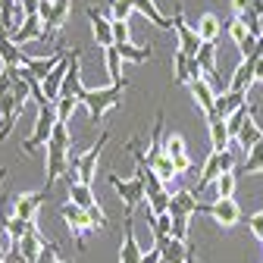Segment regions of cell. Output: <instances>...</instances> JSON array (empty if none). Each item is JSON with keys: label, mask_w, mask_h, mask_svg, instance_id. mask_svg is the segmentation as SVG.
<instances>
[{"label": "cell", "mask_w": 263, "mask_h": 263, "mask_svg": "<svg viewBox=\"0 0 263 263\" xmlns=\"http://www.w3.org/2000/svg\"><path fill=\"white\" fill-rule=\"evenodd\" d=\"M122 91H125V85H107V88H85V91L79 94V101H82V104L88 107V113H91V119H94V122H101L107 110L119 107V101H122Z\"/></svg>", "instance_id": "1"}, {"label": "cell", "mask_w": 263, "mask_h": 263, "mask_svg": "<svg viewBox=\"0 0 263 263\" xmlns=\"http://www.w3.org/2000/svg\"><path fill=\"white\" fill-rule=\"evenodd\" d=\"M53 128H57V110L47 104V107H38V119H35V132L19 144L25 154L31 151H38V147H47L50 138H53Z\"/></svg>", "instance_id": "2"}, {"label": "cell", "mask_w": 263, "mask_h": 263, "mask_svg": "<svg viewBox=\"0 0 263 263\" xmlns=\"http://www.w3.org/2000/svg\"><path fill=\"white\" fill-rule=\"evenodd\" d=\"M222 173H235V151L232 147H229V151H213L204 160V173H201V182H197V191L194 194H201L207 185H213Z\"/></svg>", "instance_id": "3"}, {"label": "cell", "mask_w": 263, "mask_h": 263, "mask_svg": "<svg viewBox=\"0 0 263 263\" xmlns=\"http://www.w3.org/2000/svg\"><path fill=\"white\" fill-rule=\"evenodd\" d=\"M110 185H113V188H116V194H119V201H122V207H125V216L135 213V207H138V204H144V197H147V188H144L141 176H135V179H119V176H110Z\"/></svg>", "instance_id": "4"}, {"label": "cell", "mask_w": 263, "mask_h": 263, "mask_svg": "<svg viewBox=\"0 0 263 263\" xmlns=\"http://www.w3.org/2000/svg\"><path fill=\"white\" fill-rule=\"evenodd\" d=\"M60 216H63V222H66V226H69V232L76 235L79 248L85 251V235H88V232H94V222H91L88 210H82V207H76V204L69 201V204H63V207H60Z\"/></svg>", "instance_id": "5"}, {"label": "cell", "mask_w": 263, "mask_h": 263, "mask_svg": "<svg viewBox=\"0 0 263 263\" xmlns=\"http://www.w3.org/2000/svg\"><path fill=\"white\" fill-rule=\"evenodd\" d=\"M173 31H176L179 50H185V53L194 60V57H197V50L204 47V41H201V35H197V28L185 22V13H182V7L176 10V19H173Z\"/></svg>", "instance_id": "6"}, {"label": "cell", "mask_w": 263, "mask_h": 263, "mask_svg": "<svg viewBox=\"0 0 263 263\" xmlns=\"http://www.w3.org/2000/svg\"><path fill=\"white\" fill-rule=\"evenodd\" d=\"M44 170H47V173H44V191H50L57 179H63L66 173H69V151L47 144V160H44Z\"/></svg>", "instance_id": "7"}, {"label": "cell", "mask_w": 263, "mask_h": 263, "mask_svg": "<svg viewBox=\"0 0 263 263\" xmlns=\"http://www.w3.org/2000/svg\"><path fill=\"white\" fill-rule=\"evenodd\" d=\"M197 213H207V216H213L219 226H235L238 219H241V207L235 204V197H222V201H213V204H201L197 207Z\"/></svg>", "instance_id": "8"}, {"label": "cell", "mask_w": 263, "mask_h": 263, "mask_svg": "<svg viewBox=\"0 0 263 263\" xmlns=\"http://www.w3.org/2000/svg\"><path fill=\"white\" fill-rule=\"evenodd\" d=\"M107 141H110V132H104V135L97 138V144H94L88 154H82V157H79V170H76V176H79V182H82V185H91V182H94L97 160H101V154H104Z\"/></svg>", "instance_id": "9"}, {"label": "cell", "mask_w": 263, "mask_h": 263, "mask_svg": "<svg viewBox=\"0 0 263 263\" xmlns=\"http://www.w3.org/2000/svg\"><path fill=\"white\" fill-rule=\"evenodd\" d=\"M44 201H47V191H44V188H41V191L19 194L16 204H13V216H19V219H25V222H35V216H38V210H41Z\"/></svg>", "instance_id": "10"}, {"label": "cell", "mask_w": 263, "mask_h": 263, "mask_svg": "<svg viewBox=\"0 0 263 263\" xmlns=\"http://www.w3.org/2000/svg\"><path fill=\"white\" fill-rule=\"evenodd\" d=\"M88 22H91V31H94V41L101 44L104 50L116 44V38H113V19H107L101 10L88 7Z\"/></svg>", "instance_id": "11"}, {"label": "cell", "mask_w": 263, "mask_h": 263, "mask_svg": "<svg viewBox=\"0 0 263 263\" xmlns=\"http://www.w3.org/2000/svg\"><path fill=\"white\" fill-rule=\"evenodd\" d=\"M122 229H125V241H122V248H119V263H141L144 248H141L138 238H135V219L125 216Z\"/></svg>", "instance_id": "12"}, {"label": "cell", "mask_w": 263, "mask_h": 263, "mask_svg": "<svg viewBox=\"0 0 263 263\" xmlns=\"http://www.w3.org/2000/svg\"><path fill=\"white\" fill-rule=\"evenodd\" d=\"M63 53H66V47H60V50L50 53V57H28V53H25V63H22V66H25V69L35 76L38 82H44V79L57 69V63L63 60Z\"/></svg>", "instance_id": "13"}, {"label": "cell", "mask_w": 263, "mask_h": 263, "mask_svg": "<svg viewBox=\"0 0 263 263\" xmlns=\"http://www.w3.org/2000/svg\"><path fill=\"white\" fill-rule=\"evenodd\" d=\"M10 38L22 47V44H28V41H44V38H47V31H44V22H41L38 16H28V19L13 31V35H10Z\"/></svg>", "instance_id": "14"}, {"label": "cell", "mask_w": 263, "mask_h": 263, "mask_svg": "<svg viewBox=\"0 0 263 263\" xmlns=\"http://www.w3.org/2000/svg\"><path fill=\"white\" fill-rule=\"evenodd\" d=\"M241 107H248V94H238V91H222L219 97H216V107H213V113L219 116V119H229L232 113H238Z\"/></svg>", "instance_id": "15"}, {"label": "cell", "mask_w": 263, "mask_h": 263, "mask_svg": "<svg viewBox=\"0 0 263 263\" xmlns=\"http://www.w3.org/2000/svg\"><path fill=\"white\" fill-rule=\"evenodd\" d=\"M188 88H191V94H194L197 107L204 110V116H210V113H213V107H216V97H219V94H216V88H213L207 79H194Z\"/></svg>", "instance_id": "16"}, {"label": "cell", "mask_w": 263, "mask_h": 263, "mask_svg": "<svg viewBox=\"0 0 263 263\" xmlns=\"http://www.w3.org/2000/svg\"><path fill=\"white\" fill-rule=\"evenodd\" d=\"M254 57H248V60H241L238 63V69L232 72V82H229V91H238V94H248L251 88H254Z\"/></svg>", "instance_id": "17"}, {"label": "cell", "mask_w": 263, "mask_h": 263, "mask_svg": "<svg viewBox=\"0 0 263 263\" xmlns=\"http://www.w3.org/2000/svg\"><path fill=\"white\" fill-rule=\"evenodd\" d=\"M197 207H201L197 194L182 188V191L173 194V201H170V216H191V213H197Z\"/></svg>", "instance_id": "18"}, {"label": "cell", "mask_w": 263, "mask_h": 263, "mask_svg": "<svg viewBox=\"0 0 263 263\" xmlns=\"http://www.w3.org/2000/svg\"><path fill=\"white\" fill-rule=\"evenodd\" d=\"M207 132H210L213 151H229V147H232V138H229V128H226V119H219L216 113L207 116Z\"/></svg>", "instance_id": "19"}, {"label": "cell", "mask_w": 263, "mask_h": 263, "mask_svg": "<svg viewBox=\"0 0 263 263\" xmlns=\"http://www.w3.org/2000/svg\"><path fill=\"white\" fill-rule=\"evenodd\" d=\"M44 238H41V232L38 229H31V232L22 238V241H16V251L25 257V263H38V257H41V251H44Z\"/></svg>", "instance_id": "20"}, {"label": "cell", "mask_w": 263, "mask_h": 263, "mask_svg": "<svg viewBox=\"0 0 263 263\" xmlns=\"http://www.w3.org/2000/svg\"><path fill=\"white\" fill-rule=\"evenodd\" d=\"M197 66H201V72H204V79L216 88V44H204L201 50H197Z\"/></svg>", "instance_id": "21"}, {"label": "cell", "mask_w": 263, "mask_h": 263, "mask_svg": "<svg viewBox=\"0 0 263 263\" xmlns=\"http://www.w3.org/2000/svg\"><path fill=\"white\" fill-rule=\"evenodd\" d=\"M191 57L185 53V50H173V82L176 85H191Z\"/></svg>", "instance_id": "22"}, {"label": "cell", "mask_w": 263, "mask_h": 263, "mask_svg": "<svg viewBox=\"0 0 263 263\" xmlns=\"http://www.w3.org/2000/svg\"><path fill=\"white\" fill-rule=\"evenodd\" d=\"M0 60H4L7 66H22V63H25L22 47H19L10 35H4V31H0Z\"/></svg>", "instance_id": "23"}, {"label": "cell", "mask_w": 263, "mask_h": 263, "mask_svg": "<svg viewBox=\"0 0 263 263\" xmlns=\"http://www.w3.org/2000/svg\"><path fill=\"white\" fill-rule=\"evenodd\" d=\"M163 254V260L166 263H188L194 254H191V248H188V241H176L173 235H170V241H166V248L160 251Z\"/></svg>", "instance_id": "24"}, {"label": "cell", "mask_w": 263, "mask_h": 263, "mask_svg": "<svg viewBox=\"0 0 263 263\" xmlns=\"http://www.w3.org/2000/svg\"><path fill=\"white\" fill-rule=\"evenodd\" d=\"M69 7H72V0H53V16H50V22L44 25L47 38H53L57 31L66 25V19H69Z\"/></svg>", "instance_id": "25"}, {"label": "cell", "mask_w": 263, "mask_h": 263, "mask_svg": "<svg viewBox=\"0 0 263 263\" xmlns=\"http://www.w3.org/2000/svg\"><path fill=\"white\" fill-rule=\"evenodd\" d=\"M197 35H201V41L204 44H213L216 38H219V31H222V25H219V19L213 16V13H204L201 19H197Z\"/></svg>", "instance_id": "26"}, {"label": "cell", "mask_w": 263, "mask_h": 263, "mask_svg": "<svg viewBox=\"0 0 263 263\" xmlns=\"http://www.w3.org/2000/svg\"><path fill=\"white\" fill-rule=\"evenodd\" d=\"M263 141V128L257 125V119H254V113L245 119V125H241V135H238V147H254V144H260Z\"/></svg>", "instance_id": "27"}, {"label": "cell", "mask_w": 263, "mask_h": 263, "mask_svg": "<svg viewBox=\"0 0 263 263\" xmlns=\"http://www.w3.org/2000/svg\"><path fill=\"white\" fill-rule=\"evenodd\" d=\"M104 60H107V72H110V79H113V85H128V79L122 76V57H119V50H116V44L104 50Z\"/></svg>", "instance_id": "28"}, {"label": "cell", "mask_w": 263, "mask_h": 263, "mask_svg": "<svg viewBox=\"0 0 263 263\" xmlns=\"http://www.w3.org/2000/svg\"><path fill=\"white\" fill-rule=\"evenodd\" d=\"M235 173H241V176H260V173H263V141L251 147L248 160L241 163V166H238Z\"/></svg>", "instance_id": "29"}, {"label": "cell", "mask_w": 263, "mask_h": 263, "mask_svg": "<svg viewBox=\"0 0 263 263\" xmlns=\"http://www.w3.org/2000/svg\"><path fill=\"white\" fill-rule=\"evenodd\" d=\"M69 197H72V204H76V207H82V210H91V207L97 204V197H94L91 185H82V182L69 185Z\"/></svg>", "instance_id": "30"}, {"label": "cell", "mask_w": 263, "mask_h": 263, "mask_svg": "<svg viewBox=\"0 0 263 263\" xmlns=\"http://www.w3.org/2000/svg\"><path fill=\"white\" fill-rule=\"evenodd\" d=\"M132 7H135V10H141V13H144V16H147V19H151L157 28H173V22H170L166 16H163V13L154 7V0H132Z\"/></svg>", "instance_id": "31"}, {"label": "cell", "mask_w": 263, "mask_h": 263, "mask_svg": "<svg viewBox=\"0 0 263 263\" xmlns=\"http://www.w3.org/2000/svg\"><path fill=\"white\" fill-rule=\"evenodd\" d=\"M116 50H119V57H122V60H132V63H144V60H151V57H154V50H151V47H135L132 41L116 44Z\"/></svg>", "instance_id": "32"}, {"label": "cell", "mask_w": 263, "mask_h": 263, "mask_svg": "<svg viewBox=\"0 0 263 263\" xmlns=\"http://www.w3.org/2000/svg\"><path fill=\"white\" fill-rule=\"evenodd\" d=\"M0 226H4L7 232L13 235V241H22V238H25V235L31 232V229H38L35 222H25V219H19V216H10V219H4Z\"/></svg>", "instance_id": "33"}, {"label": "cell", "mask_w": 263, "mask_h": 263, "mask_svg": "<svg viewBox=\"0 0 263 263\" xmlns=\"http://www.w3.org/2000/svg\"><path fill=\"white\" fill-rule=\"evenodd\" d=\"M147 222H151L154 238H170V235H173V216H170V213H163V216L147 213Z\"/></svg>", "instance_id": "34"}, {"label": "cell", "mask_w": 263, "mask_h": 263, "mask_svg": "<svg viewBox=\"0 0 263 263\" xmlns=\"http://www.w3.org/2000/svg\"><path fill=\"white\" fill-rule=\"evenodd\" d=\"M235 185H238V176H235V173H222V176L213 182L216 201H222V197H232V194H235Z\"/></svg>", "instance_id": "35"}, {"label": "cell", "mask_w": 263, "mask_h": 263, "mask_svg": "<svg viewBox=\"0 0 263 263\" xmlns=\"http://www.w3.org/2000/svg\"><path fill=\"white\" fill-rule=\"evenodd\" d=\"M79 104H82V101H79L76 94H63L60 101H57V107H53V110H57V119H60V122H69Z\"/></svg>", "instance_id": "36"}, {"label": "cell", "mask_w": 263, "mask_h": 263, "mask_svg": "<svg viewBox=\"0 0 263 263\" xmlns=\"http://www.w3.org/2000/svg\"><path fill=\"white\" fill-rule=\"evenodd\" d=\"M50 144H53V147H63V151H69V147H72L69 125H66V122H60V119H57V128H53V138H50Z\"/></svg>", "instance_id": "37"}, {"label": "cell", "mask_w": 263, "mask_h": 263, "mask_svg": "<svg viewBox=\"0 0 263 263\" xmlns=\"http://www.w3.org/2000/svg\"><path fill=\"white\" fill-rule=\"evenodd\" d=\"M166 154L173 157V163L182 160V157H188V151H185V138L176 135V132H173V135H166Z\"/></svg>", "instance_id": "38"}, {"label": "cell", "mask_w": 263, "mask_h": 263, "mask_svg": "<svg viewBox=\"0 0 263 263\" xmlns=\"http://www.w3.org/2000/svg\"><path fill=\"white\" fill-rule=\"evenodd\" d=\"M132 0H110V16L116 19V22H128V16H132Z\"/></svg>", "instance_id": "39"}, {"label": "cell", "mask_w": 263, "mask_h": 263, "mask_svg": "<svg viewBox=\"0 0 263 263\" xmlns=\"http://www.w3.org/2000/svg\"><path fill=\"white\" fill-rule=\"evenodd\" d=\"M226 31H229V35H232V41H235V44H245V41L251 38V35H248V25H245V22H241L238 16H235V19H229Z\"/></svg>", "instance_id": "40"}, {"label": "cell", "mask_w": 263, "mask_h": 263, "mask_svg": "<svg viewBox=\"0 0 263 263\" xmlns=\"http://www.w3.org/2000/svg\"><path fill=\"white\" fill-rule=\"evenodd\" d=\"M188 219L191 216H173V238L176 241H188Z\"/></svg>", "instance_id": "41"}, {"label": "cell", "mask_w": 263, "mask_h": 263, "mask_svg": "<svg viewBox=\"0 0 263 263\" xmlns=\"http://www.w3.org/2000/svg\"><path fill=\"white\" fill-rule=\"evenodd\" d=\"M248 232L263 241V210H257L254 216H248Z\"/></svg>", "instance_id": "42"}, {"label": "cell", "mask_w": 263, "mask_h": 263, "mask_svg": "<svg viewBox=\"0 0 263 263\" xmlns=\"http://www.w3.org/2000/svg\"><path fill=\"white\" fill-rule=\"evenodd\" d=\"M88 216H91V222H94V232H97V229H107V213L101 210V204H94V207L88 210Z\"/></svg>", "instance_id": "43"}, {"label": "cell", "mask_w": 263, "mask_h": 263, "mask_svg": "<svg viewBox=\"0 0 263 263\" xmlns=\"http://www.w3.org/2000/svg\"><path fill=\"white\" fill-rule=\"evenodd\" d=\"M57 241H50V245H44V251H41V257H38V263H60V257H57Z\"/></svg>", "instance_id": "44"}, {"label": "cell", "mask_w": 263, "mask_h": 263, "mask_svg": "<svg viewBox=\"0 0 263 263\" xmlns=\"http://www.w3.org/2000/svg\"><path fill=\"white\" fill-rule=\"evenodd\" d=\"M113 38H116V44H125L128 41V25L125 22H116L113 19Z\"/></svg>", "instance_id": "45"}, {"label": "cell", "mask_w": 263, "mask_h": 263, "mask_svg": "<svg viewBox=\"0 0 263 263\" xmlns=\"http://www.w3.org/2000/svg\"><path fill=\"white\" fill-rule=\"evenodd\" d=\"M50 16H53V0H41V7H38V19L47 25V22H50Z\"/></svg>", "instance_id": "46"}, {"label": "cell", "mask_w": 263, "mask_h": 263, "mask_svg": "<svg viewBox=\"0 0 263 263\" xmlns=\"http://www.w3.org/2000/svg\"><path fill=\"white\" fill-rule=\"evenodd\" d=\"M141 263H163V254H160L157 248H147L144 257H141Z\"/></svg>", "instance_id": "47"}, {"label": "cell", "mask_w": 263, "mask_h": 263, "mask_svg": "<svg viewBox=\"0 0 263 263\" xmlns=\"http://www.w3.org/2000/svg\"><path fill=\"white\" fill-rule=\"evenodd\" d=\"M232 7H235V13H245L251 7V0H232Z\"/></svg>", "instance_id": "48"}, {"label": "cell", "mask_w": 263, "mask_h": 263, "mask_svg": "<svg viewBox=\"0 0 263 263\" xmlns=\"http://www.w3.org/2000/svg\"><path fill=\"white\" fill-rule=\"evenodd\" d=\"M4 179H7V170H0V182H4Z\"/></svg>", "instance_id": "49"}, {"label": "cell", "mask_w": 263, "mask_h": 263, "mask_svg": "<svg viewBox=\"0 0 263 263\" xmlns=\"http://www.w3.org/2000/svg\"><path fill=\"white\" fill-rule=\"evenodd\" d=\"M188 263H197V260H194V257H191V260H188Z\"/></svg>", "instance_id": "50"}, {"label": "cell", "mask_w": 263, "mask_h": 263, "mask_svg": "<svg viewBox=\"0 0 263 263\" xmlns=\"http://www.w3.org/2000/svg\"><path fill=\"white\" fill-rule=\"evenodd\" d=\"M260 245H263V241H260Z\"/></svg>", "instance_id": "51"}, {"label": "cell", "mask_w": 263, "mask_h": 263, "mask_svg": "<svg viewBox=\"0 0 263 263\" xmlns=\"http://www.w3.org/2000/svg\"><path fill=\"white\" fill-rule=\"evenodd\" d=\"M60 263H63V260H60Z\"/></svg>", "instance_id": "52"}]
</instances>
